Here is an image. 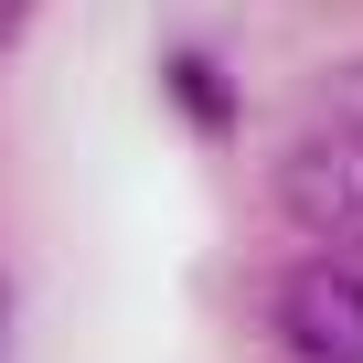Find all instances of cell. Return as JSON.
<instances>
[{
    "label": "cell",
    "mask_w": 363,
    "mask_h": 363,
    "mask_svg": "<svg viewBox=\"0 0 363 363\" xmlns=\"http://www.w3.org/2000/svg\"><path fill=\"white\" fill-rule=\"evenodd\" d=\"M278 214L320 246V257H363V128H310L278 160Z\"/></svg>",
    "instance_id": "1"
},
{
    "label": "cell",
    "mask_w": 363,
    "mask_h": 363,
    "mask_svg": "<svg viewBox=\"0 0 363 363\" xmlns=\"http://www.w3.org/2000/svg\"><path fill=\"white\" fill-rule=\"evenodd\" d=\"M278 342H289V363H363V267L310 257L278 289Z\"/></svg>",
    "instance_id": "2"
},
{
    "label": "cell",
    "mask_w": 363,
    "mask_h": 363,
    "mask_svg": "<svg viewBox=\"0 0 363 363\" xmlns=\"http://www.w3.org/2000/svg\"><path fill=\"white\" fill-rule=\"evenodd\" d=\"M160 86L182 96V118H193L203 139H225V128H235V86H225V65H214V54L171 43V54H160Z\"/></svg>",
    "instance_id": "3"
},
{
    "label": "cell",
    "mask_w": 363,
    "mask_h": 363,
    "mask_svg": "<svg viewBox=\"0 0 363 363\" xmlns=\"http://www.w3.org/2000/svg\"><path fill=\"white\" fill-rule=\"evenodd\" d=\"M22 22H33V0H0V43H11V33H22Z\"/></svg>",
    "instance_id": "4"
},
{
    "label": "cell",
    "mask_w": 363,
    "mask_h": 363,
    "mask_svg": "<svg viewBox=\"0 0 363 363\" xmlns=\"http://www.w3.org/2000/svg\"><path fill=\"white\" fill-rule=\"evenodd\" d=\"M0 352H11V278H0Z\"/></svg>",
    "instance_id": "5"
}]
</instances>
